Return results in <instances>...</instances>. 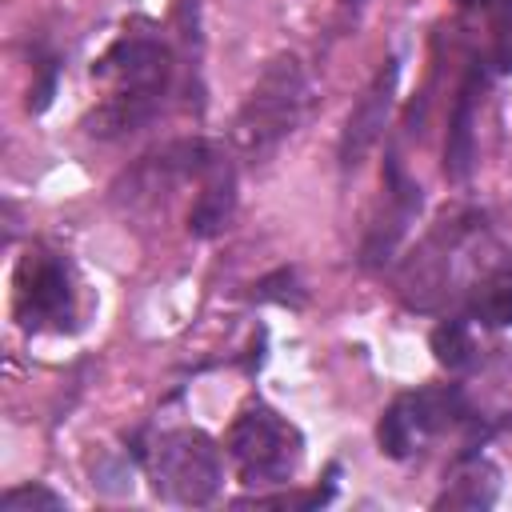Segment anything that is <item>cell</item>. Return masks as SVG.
<instances>
[{"mask_svg": "<svg viewBox=\"0 0 512 512\" xmlns=\"http://www.w3.org/2000/svg\"><path fill=\"white\" fill-rule=\"evenodd\" d=\"M172 52L148 32H124L92 64V80L108 84L104 100L84 116V132L96 140L128 136L156 120L172 88Z\"/></svg>", "mask_w": 512, "mask_h": 512, "instance_id": "obj_1", "label": "cell"}, {"mask_svg": "<svg viewBox=\"0 0 512 512\" xmlns=\"http://www.w3.org/2000/svg\"><path fill=\"white\" fill-rule=\"evenodd\" d=\"M308 112V76L292 52H280L264 64L252 92L244 96L232 120V148L248 160H264L284 136L300 128Z\"/></svg>", "mask_w": 512, "mask_h": 512, "instance_id": "obj_2", "label": "cell"}, {"mask_svg": "<svg viewBox=\"0 0 512 512\" xmlns=\"http://www.w3.org/2000/svg\"><path fill=\"white\" fill-rule=\"evenodd\" d=\"M132 456L144 464L152 492L168 504L200 508V504L216 500V492H220V480H224L220 448L200 428H168V432L152 436L144 448L136 444Z\"/></svg>", "mask_w": 512, "mask_h": 512, "instance_id": "obj_3", "label": "cell"}, {"mask_svg": "<svg viewBox=\"0 0 512 512\" xmlns=\"http://www.w3.org/2000/svg\"><path fill=\"white\" fill-rule=\"evenodd\" d=\"M228 460L236 464V476L256 484H288L304 460V436L296 424H288L276 408L252 404L244 408L228 428Z\"/></svg>", "mask_w": 512, "mask_h": 512, "instance_id": "obj_4", "label": "cell"}, {"mask_svg": "<svg viewBox=\"0 0 512 512\" xmlns=\"http://www.w3.org/2000/svg\"><path fill=\"white\" fill-rule=\"evenodd\" d=\"M12 316L24 332H72L76 328V276L52 248H24L12 272Z\"/></svg>", "mask_w": 512, "mask_h": 512, "instance_id": "obj_5", "label": "cell"}, {"mask_svg": "<svg viewBox=\"0 0 512 512\" xmlns=\"http://www.w3.org/2000/svg\"><path fill=\"white\" fill-rule=\"evenodd\" d=\"M468 416H472L468 412V400H464V392L456 384L404 392L376 420V444H380V452L388 460H408L436 432H444L452 424H464Z\"/></svg>", "mask_w": 512, "mask_h": 512, "instance_id": "obj_6", "label": "cell"}, {"mask_svg": "<svg viewBox=\"0 0 512 512\" xmlns=\"http://www.w3.org/2000/svg\"><path fill=\"white\" fill-rule=\"evenodd\" d=\"M220 160H224L220 148L208 144V140H172V144H164L160 152L140 156V164L128 168L124 180H120L112 192H116V200H124L128 208L156 204V200L168 196L176 184L204 180Z\"/></svg>", "mask_w": 512, "mask_h": 512, "instance_id": "obj_7", "label": "cell"}, {"mask_svg": "<svg viewBox=\"0 0 512 512\" xmlns=\"http://www.w3.org/2000/svg\"><path fill=\"white\" fill-rule=\"evenodd\" d=\"M420 204H424L420 184L404 172L400 156L388 152V160H384V200H380V212L372 216V224H368V232H364V244H360L364 268H380V264L392 260V252H396V244L404 240L408 224L416 220Z\"/></svg>", "mask_w": 512, "mask_h": 512, "instance_id": "obj_8", "label": "cell"}, {"mask_svg": "<svg viewBox=\"0 0 512 512\" xmlns=\"http://www.w3.org/2000/svg\"><path fill=\"white\" fill-rule=\"evenodd\" d=\"M396 80H400V60L388 56L376 76L364 84L360 100L352 104L344 128H340V144H336V156H340V172H356L368 152L376 148V140L384 136V124H388V112H392V100H396Z\"/></svg>", "mask_w": 512, "mask_h": 512, "instance_id": "obj_9", "label": "cell"}, {"mask_svg": "<svg viewBox=\"0 0 512 512\" xmlns=\"http://www.w3.org/2000/svg\"><path fill=\"white\" fill-rule=\"evenodd\" d=\"M480 88H484V76H480V64H472L460 80V92H456V104H452V116H448V136H444V176L448 180H464L472 172Z\"/></svg>", "mask_w": 512, "mask_h": 512, "instance_id": "obj_10", "label": "cell"}, {"mask_svg": "<svg viewBox=\"0 0 512 512\" xmlns=\"http://www.w3.org/2000/svg\"><path fill=\"white\" fill-rule=\"evenodd\" d=\"M496 496H500V468L488 456H480L476 448H468V452H460V460L448 476V488L432 504L436 508H472V512H480V508H492Z\"/></svg>", "mask_w": 512, "mask_h": 512, "instance_id": "obj_11", "label": "cell"}, {"mask_svg": "<svg viewBox=\"0 0 512 512\" xmlns=\"http://www.w3.org/2000/svg\"><path fill=\"white\" fill-rule=\"evenodd\" d=\"M232 212H236V172L220 160L200 180V192H196V200L188 208V232L196 240H212V236H220L228 228Z\"/></svg>", "mask_w": 512, "mask_h": 512, "instance_id": "obj_12", "label": "cell"}, {"mask_svg": "<svg viewBox=\"0 0 512 512\" xmlns=\"http://www.w3.org/2000/svg\"><path fill=\"white\" fill-rule=\"evenodd\" d=\"M432 356L444 364V368H452V372H460V368H468L472 360H476V344H472V328H468V320H460V316H448V320H440L436 328H432Z\"/></svg>", "mask_w": 512, "mask_h": 512, "instance_id": "obj_13", "label": "cell"}, {"mask_svg": "<svg viewBox=\"0 0 512 512\" xmlns=\"http://www.w3.org/2000/svg\"><path fill=\"white\" fill-rule=\"evenodd\" d=\"M472 320L488 328H512V272L492 276L472 296Z\"/></svg>", "mask_w": 512, "mask_h": 512, "instance_id": "obj_14", "label": "cell"}, {"mask_svg": "<svg viewBox=\"0 0 512 512\" xmlns=\"http://www.w3.org/2000/svg\"><path fill=\"white\" fill-rule=\"evenodd\" d=\"M252 300H260V304H280V308H304V284H300V276H296V268H276V272H268L264 280H256L252 284V292H248Z\"/></svg>", "mask_w": 512, "mask_h": 512, "instance_id": "obj_15", "label": "cell"}, {"mask_svg": "<svg viewBox=\"0 0 512 512\" xmlns=\"http://www.w3.org/2000/svg\"><path fill=\"white\" fill-rule=\"evenodd\" d=\"M64 508V496L52 492L48 484L32 480V484H16L0 496V512H60Z\"/></svg>", "mask_w": 512, "mask_h": 512, "instance_id": "obj_16", "label": "cell"}, {"mask_svg": "<svg viewBox=\"0 0 512 512\" xmlns=\"http://www.w3.org/2000/svg\"><path fill=\"white\" fill-rule=\"evenodd\" d=\"M56 76H60V60L52 52H36L32 56V88H28V108L44 112L56 96Z\"/></svg>", "mask_w": 512, "mask_h": 512, "instance_id": "obj_17", "label": "cell"}, {"mask_svg": "<svg viewBox=\"0 0 512 512\" xmlns=\"http://www.w3.org/2000/svg\"><path fill=\"white\" fill-rule=\"evenodd\" d=\"M496 68L512 72V16H504L500 32H496Z\"/></svg>", "mask_w": 512, "mask_h": 512, "instance_id": "obj_18", "label": "cell"}, {"mask_svg": "<svg viewBox=\"0 0 512 512\" xmlns=\"http://www.w3.org/2000/svg\"><path fill=\"white\" fill-rule=\"evenodd\" d=\"M460 8H492L500 20L504 16H512V0H456Z\"/></svg>", "mask_w": 512, "mask_h": 512, "instance_id": "obj_19", "label": "cell"}, {"mask_svg": "<svg viewBox=\"0 0 512 512\" xmlns=\"http://www.w3.org/2000/svg\"><path fill=\"white\" fill-rule=\"evenodd\" d=\"M344 4H352V8H356V4H364V0H344Z\"/></svg>", "mask_w": 512, "mask_h": 512, "instance_id": "obj_20", "label": "cell"}]
</instances>
